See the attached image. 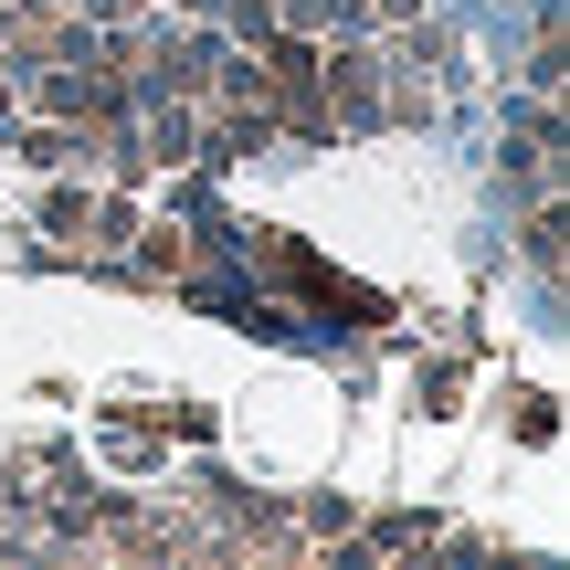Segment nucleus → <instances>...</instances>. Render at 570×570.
Returning <instances> with one entry per match:
<instances>
[{"mask_svg": "<svg viewBox=\"0 0 570 570\" xmlns=\"http://www.w3.org/2000/svg\"><path fill=\"white\" fill-rule=\"evenodd\" d=\"M138 275H190V233H180V223H159V233L138 244Z\"/></svg>", "mask_w": 570, "mask_h": 570, "instance_id": "nucleus-1", "label": "nucleus"}, {"mask_svg": "<svg viewBox=\"0 0 570 570\" xmlns=\"http://www.w3.org/2000/svg\"><path fill=\"white\" fill-rule=\"evenodd\" d=\"M0 127H11V75H0Z\"/></svg>", "mask_w": 570, "mask_h": 570, "instance_id": "nucleus-2", "label": "nucleus"}, {"mask_svg": "<svg viewBox=\"0 0 570 570\" xmlns=\"http://www.w3.org/2000/svg\"><path fill=\"white\" fill-rule=\"evenodd\" d=\"M0 75H11V32H0Z\"/></svg>", "mask_w": 570, "mask_h": 570, "instance_id": "nucleus-3", "label": "nucleus"}]
</instances>
